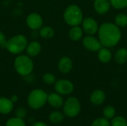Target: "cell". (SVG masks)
<instances>
[{
	"label": "cell",
	"instance_id": "1",
	"mask_svg": "<svg viewBox=\"0 0 127 126\" xmlns=\"http://www.w3.org/2000/svg\"><path fill=\"white\" fill-rule=\"evenodd\" d=\"M98 39L103 47L108 48L116 46L122 37L121 30L115 23L104 22L99 26Z\"/></svg>",
	"mask_w": 127,
	"mask_h": 126
},
{
	"label": "cell",
	"instance_id": "2",
	"mask_svg": "<svg viewBox=\"0 0 127 126\" xmlns=\"http://www.w3.org/2000/svg\"><path fill=\"white\" fill-rule=\"evenodd\" d=\"M14 69L18 74L22 76L31 75L34 68V63L27 54H19L14 59Z\"/></svg>",
	"mask_w": 127,
	"mask_h": 126
},
{
	"label": "cell",
	"instance_id": "3",
	"mask_svg": "<svg viewBox=\"0 0 127 126\" xmlns=\"http://www.w3.org/2000/svg\"><path fill=\"white\" fill-rule=\"evenodd\" d=\"M28 43V38L25 35L16 34L7 40L4 48L11 54L17 56L25 50Z\"/></svg>",
	"mask_w": 127,
	"mask_h": 126
},
{
	"label": "cell",
	"instance_id": "4",
	"mask_svg": "<svg viewBox=\"0 0 127 126\" xmlns=\"http://www.w3.org/2000/svg\"><path fill=\"white\" fill-rule=\"evenodd\" d=\"M63 19L67 25L72 27L80 25L84 18L83 11L78 5L70 4L63 12Z\"/></svg>",
	"mask_w": 127,
	"mask_h": 126
},
{
	"label": "cell",
	"instance_id": "5",
	"mask_svg": "<svg viewBox=\"0 0 127 126\" xmlns=\"http://www.w3.org/2000/svg\"><path fill=\"white\" fill-rule=\"evenodd\" d=\"M48 96L43 90L34 89L28 97V104L33 109H39L45 105L48 100Z\"/></svg>",
	"mask_w": 127,
	"mask_h": 126
},
{
	"label": "cell",
	"instance_id": "6",
	"mask_svg": "<svg viewBox=\"0 0 127 126\" xmlns=\"http://www.w3.org/2000/svg\"><path fill=\"white\" fill-rule=\"evenodd\" d=\"M80 111V101L74 97H69L64 103L63 111L65 114L68 117H76Z\"/></svg>",
	"mask_w": 127,
	"mask_h": 126
},
{
	"label": "cell",
	"instance_id": "7",
	"mask_svg": "<svg viewBox=\"0 0 127 126\" xmlns=\"http://www.w3.org/2000/svg\"><path fill=\"white\" fill-rule=\"evenodd\" d=\"M82 43L86 50L92 52H97L103 47L99 39L96 38L93 35H87L84 36L83 38Z\"/></svg>",
	"mask_w": 127,
	"mask_h": 126
},
{
	"label": "cell",
	"instance_id": "8",
	"mask_svg": "<svg viewBox=\"0 0 127 126\" xmlns=\"http://www.w3.org/2000/svg\"><path fill=\"white\" fill-rule=\"evenodd\" d=\"M74 84L68 79H60L54 83V89L60 95H68L74 91Z\"/></svg>",
	"mask_w": 127,
	"mask_h": 126
},
{
	"label": "cell",
	"instance_id": "9",
	"mask_svg": "<svg viewBox=\"0 0 127 126\" xmlns=\"http://www.w3.org/2000/svg\"><path fill=\"white\" fill-rule=\"evenodd\" d=\"M27 26L32 30H39L43 25V19L38 13H31L26 17Z\"/></svg>",
	"mask_w": 127,
	"mask_h": 126
},
{
	"label": "cell",
	"instance_id": "10",
	"mask_svg": "<svg viewBox=\"0 0 127 126\" xmlns=\"http://www.w3.org/2000/svg\"><path fill=\"white\" fill-rule=\"evenodd\" d=\"M81 25L83 32L87 35H95L97 33L99 29L97 22L92 17H86L83 19Z\"/></svg>",
	"mask_w": 127,
	"mask_h": 126
},
{
	"label": "cell",
	"instance_id": "11",
	"mask_svg": "<svg viewBox=\"0 0 127 126\" xmlns=\"http://www.w3.org/2000/svg\"><path fill=\"white\" fill-rule=\"evenodd\" d=\"M57 68L60 73L63 74H67L71 72L73 68V62L70 57L63 56L58 61Z\"/></svg>",
	"mask_w": 127,
	"mask_h": 126
},
{
	"label": "cell",
	"instance_id": "12",
	"mask_svg": "<svg viewBox=\"0 0 127 126\" xmlns=\"http://www.w3.org/2000/svg\"><path fill=\"white\" fill-rule=\"evenodd\" d=\"M111 7L109 0H95L94 9L95 12L100 15H104L109 12Z\"/></svg>",
	"mask_w": 127,
	"mask_h": 126
},
{
	"label": "cell",
	"instance_id": "13",
	"mask_svg": "<svg viewBox=\"0 0 127 126\" xmlns=\"http://www.w3.org/2000/svg\"><path fill=\"white\" fill-rule=\"evenodd\" d=\"M25 50L27 55L30 57H36L40 53L42 50V45L37 41H32L28 43Z\"/></svg>",
	"mask_w": 127,
	"mask_h": 126
},
{
	"label": "cell",
	"instance_id": "14",
	"mask_svg": "<svg viewBox=\"0 0 127 126\" xmlns=\"http://www.w3.org/2000/svg\"><path fill=\"white\" fill-rule=\"evenodd\" d=\"M47 102L51 107L55 108H60L64 104V101L62 96L58 93H52L49 94L48 96Z\"/></svg>",
	"mask_w": 127,
	"mask_h": 126
},
{
	"label": "cell",
	"instance_id": "15",
	"mask_svg": "<svg viewBox=\"0 0 127 126\" xmlns=\"http://www.w3.org/2000/svg\"><path fill=\"white\" fill-rule=\"evenodd\" d=\"M106 100V94L102 90L94 91L90 96V101L92 104L95 105H100Z\"/></svg>",
	"mask_w": 127,
	"mask_h": 126
},
{
	"label": "cell",
	"instance_id": "16",
	"mask_svg": "<svg viewBox=\"0 0 127 126\" xmlns=\"http://www.w3.org/2000/svg\"><path fill=\"white\" fill-rule=\"evenodd\" d=\"M97 52V58L100 62L106 64L112 60V53L108 48L102 47Z\"/></svg>",
	"mask_w": 127,
	"mask_h": 126
},
{
	"label": "cell",
	"instance_id": "17",
	"mask_svg": "<svg viewBox=\"0 0 127 126\" xmlns=\"http://www.w3.org/2000/svg\"><path fill=\"white\" fill-rule=\"evenodd\" d=\"M83 30L80 25L72 26L68 31V37L71 40L74 42H77L83 38Z\"/></svg>",
	"mask_w": 127,
	"mask_h": 126
},
{
	"label": "cell",
	"instance_id": "18",
	"mask_svg": "<svg viewBox=\"0 0 127 126\" xmlns=\"http://www.w3.org/2000/svg\"><path fill=\"white\" fill-rule=\"evenodd\" d=\"M13 108V102L7 98L0 97V113L7 114Z\"/></svg>",
	"mask_w": 127,
	"mask_h": 126
},
{
	"label": "cell",
	"instance_id": "19",
	"mask_svg": "<svg viewBox=\"0 0 127 126\" xmlns=\"http://www.w3.org/2000/svg\"><path fill=\"white\" fill-rule=\"evenodd\" d=\"M115 62L119 65H124L127 62V48H121L114 54Z\"/></svg>",
	"mask_w": 127,
	"mask_h": 126
},
{
	"label": "cell",
	"instance_id": "20",
	"mask_svg": "<svg viewBox=\"0 0 127 126\" xmlns=\"http://www.w3.org/2000/svg\"><path fill=\"white\" fill-rule=\"evenodd\" d=\"M55 34L54 29L51 26H44L39 30V35L42 39H48L54 37Z\"/></svg>",
	"mask_w": 127,
	"mask_h": 126
},
{
	"label": "cell",
	"instance_id": "21",
	"mask_svg": "<svg viewBox=\"0 0 127 126\" xmlns=\"http://www.w3.org/2000/svg\"><path fill=\"white\" fill-rule=\"evenodd\" d=\"M115 24L121 27H125L127 26V14L124 13H120L115 17Z\"/></svg>",
	"mask_w": 127,
	"mask_h": 126
},
{
	"label": "cell",
	"instance_id": "22",
	"mask_svg": "<svg viewBox=\"0 0 127 126\" xmlns=\"http://www.w3.org/2000/svg\"><path fill=\"white\" fill-rule=\"evenodd\" d=\"M49 120L54 124H59L64 120V116L60 111H53L49 115Z\"/></svg>",
	"mask_w": 127,
	"mask_h": 126
},
{
	"label": "cell",
	"instance_id": "23",
	"mask_svg": "<svg viewBox=\"0 0 127 126\" xmlns=\"http://www.w3.org/2000/svg\"><path fill=\"white\" fill-rule=\"evenodd\" d=\"M111 7L116 10H122L127 7V0H109Z\"/></svg>",
	"mask_w": 127,
	"mask_h": 126
},
{
	"label": "cell",
	"instance_id": "24",
	"mask_svg": "<svg viewBox=\"0 0 127 126\" xmlns=\"http://www.w3.org/2000/svg\"><path fill=\"white\" fill-rule=\"evenodd\" d=\"M103 116H104V117L106 119L110 120V119H112L115 116L116 111H115V108L113 106L108 105L103 109Z\"/></svg>",
	"mask_w": 127,
	"mask_h": 126
},
{
	"label": "cell",
	"instance_id": "25",
	"mask_svg": "<svg viewBox=\"0 0 127 126\" xmlns=\"http://www.w3.org/2000/svg\"><path fill=\"white\" fill-rule=\"evenodd\" d=\"M112 126H127V120L123 117H114L111 122Z\"/></svg>",
	"mask_w": 127,
	"mask_h": 126
},
{
	"label": "cell",
	"instance_id": "26",
	"mask_svg": "<svg viewBox=\"0 0 127 126\" xmlns=\"http://www.w3.org/2000/svg\"><path fill=\"white\" fill-rule=\"evenodd\" d=\"M42 80L46 85H51L56 82V76L51 73H45L42 76Z\"/></svg>",
	"mask_w": 127,
	"mask_h": 126
},
{
	"label": "cell",
	"instance_id": "27",
	"mask_svg": "<svg viewBox=\"0 0 127 126\" xmlns=\"http://www.w3.org/2000/svg\"><path fill=\"white\" fill-rule=\"evenodd\" d=\"M6 126H25V124L22 119L16 117L8 120L6 123Z\"/></svg>",
	"mask_w": 127,
	"mask_h": 126
},
{
	"label": "cell",
	"instance_id": "28",
	"mask_svg": "<svg viewBox=\"0 0 127 126\" xmlns=\"http://www.w3.org/2000/svg\"><path fill=\"white\" fill-rule=\"evenodd\" d=\"M92 126H110V123L105 117L98 118L92 123Z\"/></svg>",
	"mask_w": 127,
	"mask_h": 126
},
{
	"label": "cell",
	"instance_id": "29",
	"mask_svg": "<svg viewBox=\"0 0 127 126\" xmlns=\"http://www.w3.org/2000/svg\"><path fill=\"white\" fill-rule=\"evenodd\" d=\"M26 114H27V112H26V110L24 108L19 107L16 111V117H18V118L23 119V118L25 117Z\"/></svg>",
	"mask_w": 127,
	"mask_h": 126
},
{
	"label": "cell",
	"instance_id": "30",
	"mask_svg": "<svg viewBox=\"0 0 127 126\" xmlns=\"http://www.w3.org/2000/svg\"><path fill=\"white\" fill-rule=\"evenodd\" d=\"M7 39H6V36L4 35V33L0 30V46L2 48H5V44H6Z\"/></svg>",
	"mask_w": 127,
	"mask_h": 126
},
{
	"label": "cell",
	"instance_id": "31",
	"mask_svg": "<svg viewBox=\"0 0 127 126\" xmlns=\"http://www.w3.org/2000/svg\"><path fill=\"white\" fill-rule=\"evenodd\" d=\"M32 126H48L46 124H45L44 123H42V122H36Z\"/></svg>",
	"mask_w": 127,
	"mask_h": 126
},
{
	"label": "cell",
	"instance_id": "32",
	"mask_svg": "<svg viewBox=\"0 0 127 126\" xmlns=\"http://www.w3.org/2000/svg\"><path fill=\"white\" fill-rule=\"evenodd\" d=\"M10 100H11L13 102H17V100H18V97H17L16 95H13V96H11Z\"/></svg>",
	"mask_w": 127,
	"mask_h": 126
},
{
	"label": "cell",
	"instance_id": "33",
	"mask_svg": "<svg viewBox=\"0 0 127 126\" xmlns=\"http://www.w3.org/2000/svg\"></svg>",
	"mask_w": 127,
	"mask_h": 126
},
{
	"label": "cell",
	"instance_id": "34",
	"mask_svg": "<svg viewBox=\"0 0 127 126\" xmlns=\"http://www.w3.org/2000/svg\"></svg>",
	"mask_w": 127,
	"mask_h": 126
}]
</instances>
